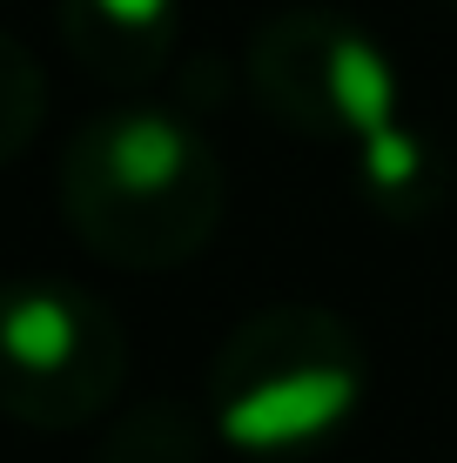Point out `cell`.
Listing matches in <instances>:
<instances>
[{"instance_id": "cell-1", "label": "cell", "mask_w": 457, "mask_h": 463, "mask_svg": "<svg viewBox=\"0 0 457 463\" xmlns=\"http://www.w3.org/2000/svg\"><path fill=\"white\" fill-rule=\"evenodd\" d=\"M256 101L290 135L329 141L350 155L376 209L424 215L437 195V155L404 121V74L357 21L329 7H290L249 41Z\"/></svg>"}, {"instance_id": "cell-3", "label": "cell", "mask_w": 457, "mask_h": 463, "mask_svg": "<svg viewBox=\"0 0 457 463\" xmlns=\"http://www.w3.org/2000/svg\"><path fill=\"white\" fill-rule=\"evenodd\" d=\"M370 363L337 309L276 302L229 329L209 363V423L243 457H303L364 410Z\"/></svg>"}, {"instance_id": "cell-6", "label": "cell", "mask_w": 457, "mask_h": 463, "mask_svg": "<svg viewBox=\"0 0 457 463\" xmlns=\"http://www.w3.org/2000/svg\"><path fill=\"white\" fill-rule=\"evenodd\" d=\"M209 437H215V423L188 417L182 403H148L108 430L101 463H202Z\"/></svg>"}, {"instance_id": "cell-8", "label": "cell", "mask_w": 457, "mask_h": 463, "mask_svg": "<svg viewBox=\"0 0 457 463\" xmlns=\"http://www.w3.org/2000/svg\"><path fill=\"white\" fill-rule=\"evenodd\" d=\"M451 7H457V0H451Z\"/></svg>"}, {"instance_id": "cell-4", "label": "cell", "mask_w": 457, "mask_h": 463, "mask_svg": "<svg viewBox=\"0 0 457 463\" xmlns=\"http://www.w3.org/2000/svg\"><path fill=\"white\" fill-rule=\"evenodd\" d=\"M129 336L88 289L54 276L0 282V410L14 423L68 430L115 403Z\"/></svg>"}, {"instance_id": "cell-2", "label": "cell", "mask_w": 457, "mask_h": 463, "mask_svg": "<svg viewBox=\"0 0 457 463\" xmlns=\"http://www.w3.org/2000/svg\"><path fill=\"white\" fill-rule=\"evenodd\" d=\"M61 215L115 269H176L223 222L215 141L176 108H108L61 148Z\"/></svg>"}, {"instance_id": "cell-7", "label": "cell", "mask_w": 457, "mask_h": 463, "mask_svg": "<svg viewBox=\"0 0 457 463\" xmlns=\"http://www.w3.org/2000/svg\"><path fill=\"white\" fill-rule=\"evenodd\" d=\"M47 115V81H41V61L27 54L14 34H0V168L41 135Z\"/></svg>"}, {"instance_id": "cell-5", "label": "cell", "mask_w": 457, "mask_h": 463, "mask_svg": "<svg viewBox=\"0 0 457 463\" xmlns=\"http://www.w3.org/2000/svg\"><path fill=\"white\" fill-rule=\"evenodd\" d=\"M61 47L108 88H148L182 34V0H54Z\"/></svg>"}]
</instances>
